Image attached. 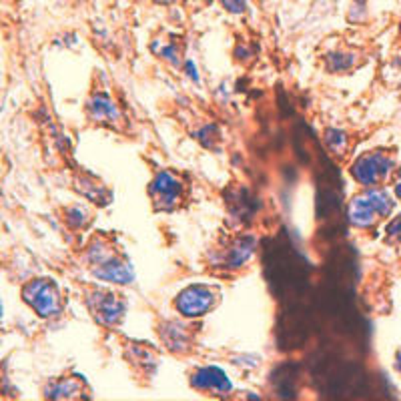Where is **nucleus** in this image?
Returning <instances> with one entry per match:
<instances>
[{"mask_svg": "<svg viewBox=\"0 0 401 401\" xmlns=\"http://www.w3.org/2000/svg\"><path fill=\"white\" fill-rule=\"evenodd\" d=\"M95 315L99 317V321L106 323V325H113L120 319L122 311H124V303L117 299L115 295H99L97 297V307H93Z\"/></svg>", "mask_w": 401, "mask_h": 401, "instance_id": "obj_8", "label": "nucleus"}, {"mask_svg": "<svg viewBox=\"0 0 401 401\" xmlns=\"http://www.w3.org/2000/svg\"><path fill=\"white\" fill-rule=\"evenodd\" d=\"M151 195L157 209H173L180 195V183L171 173H159L151 185Z\"/></svg>", "mask_w": 401, "mask_h": 401, "instance_id": "obj_5", "label": "nucleus"}, {"mask_svg": "<svg viewBox=\"0 0 401 401\" xmlns=\"http://www.w3.org/2000/svg\"><path fill=\"white\" fill-rule=\"evenodd\" d=\"M99 269H95V275L99 279L111 281V283H131L135 279V273L133 269L129 267V263H122V261L115 259V257H109V259H102L99 263Z\"/></svg>", "mask_w": 401, "mask_h": 401, "instance_id": "obj_7", "label": "nucleus"}, {"mask_svg": "<svg viewBox=\"0 0 401 401\" xmlns=\"http://www.w3.org/2000/svg\"><path fill=\"white\" fill-rule=\"evenodd\" d=\"M193 387H199L203 391H215V393H229L231 381L221 371L219 367H203L193 375Z\"/></svg>", "mask_w": 401, "mask_h": 401, "instance_id": "obj_6", "label": "nucleus"}, {"mask_svg": "<svg viewBox=\"0 0 401 401\" xmlns=\"http://www.w3.org/2000/svg\"><path fill=\"white\" fill-rule=\"evenodd\" d=\"M253 251H255V239H251V237L239 239L233 247H231V251H229V255H227V265H231V267H241L245 261L253 255Z\"/></svg>", "mask_w": 401, "mask_h": 401, "instance_id": "obj_10", "label": "nucleus"}, {"mask_svg": "<svg viewBox=\"0 0 401 401\" xmlns=\"http://www.w3.org/2000/svg\"><path fill=\"white\" fill-rule=\"evenodd\" d=\"M0 311H2V307H0Z\"/></svg>", "mask_w": 401, "mask_h": 401, "instance_id": "obj_17", "label": "nucleus"}, {"mask_svg": "<svg viewBox=\"0 0 401 401\" xmlns=\"http://www.w3.org/2000/svg\"><path fill=\"white\" fill-rule=\"evenodd\" d=\"M391 167H393V160L389 157H385L381 153H369V155H363L355 160L351 173L361 185L371 187V185H377L380 180L385 179L389 175Z\"/></svg>", "mask_w": 401, "mask_h": 401, "instance_id": "obj_4", "label": "nucleus"}, {"mask_svg": "<svg viewBox=\"0 0 401 401\" xmlns=\"http://www.w3.org/2000/svg\"><path fill=\"white\" fill-rule=\"evenodd\" d=\"M221 2H223V6H225L229 12H233V15H241V12L247 10V0H221Z\"/></svg>", "mask_w": 401, "mask_h": 401, "instance_id": "obj_11", "label": "nucleus"}, {"mask_svg": "<svg viewBox=\"0 0 401 401\" xmlns=\"http://www.w3.org/2000/svg\"><path fill=\"white\" fill-rule=\"evenodd\" d=\"M177 309L187 317H199L215 307V291L207 285H191L177 297Z\"/></svg>", "mask_w": 401, "mask_h": 401, "instance_id": "obj_3", "label": "nucleus"}, {"mask_svg": "<svg viewBox=\"0 0 401 401\" xmlns=\"http://www.w3.org/2000/svg\"><path fill=\"white\" fill-rule=\"evenodd\" d=\"M395 367H398V371L401 373V353L398 355V361H395Z\"/></svg>", "mask_w": 401, "mask_h": 401, "instance_id": "obj_15", "label": "nucleus"}, {"mask_svg": "<svg viewBox=\"0 0 401 401\" xmlns=\"http://www.w3.org/2000/svg\"><path fill=\"white\" fill-rule=\"evenodd\" d=\"M395 195H398V199H401V183L395 185Z\"/></svg>", "mask_w": 401, "mask_h": 401, "instance_id": "obj_14", "label": "nucleus"}, {"mask_svg": "<svg viewBox=\"0 0 401 401\" xmlns=\"http://www.w3.org/2000/svg\"><path fill=\"white\" fill-rule=\"evenodd\" d=\"M400 173H401V171H400Z\"/></svg>", "mask_w": 401, "mask_h": 401, "instance_id": "obj_18", "label": "nucleus"}, {"mask_svg": "<svg viewBox=\"0 0 401 401\" xmlns=\"http://www.w3.org/2000/svg\"><path fill=\"white\" fill-rule=\"evenodd\" d=\"M91 113L93 117L99 122H113L115 119H119V109L113 100L104 95L95 97V100L91 102Z\"/></svg>", "mask_w": 401, "mask_h": 401, "instance_id": "obj_9", "label": "nucleus"}, {"mask_svg": "<svg viewBox=\"0 0 401 401\" xmlns=\"http://www.w3.org/2000/svg\"><path fill=\"white\" fill-rule=\"evenodd\" d=\"M387 235H389V237H395V239H401V217H398V219L389 223Z\"/></svg>", "mask_w": 401, "mask_h": 401, "instance_id": "obj_12", "label": "nucleus"}, {"mask_svg": "<svg viewBox=\"0 0 401 401\" xmlns=\"http://www.w3.org/2000/svg\"><path fill=\"white\" fill-rule=\"evenodd\" d=\"M155 2H159V4H169V2H173V0H155Z\"/></svg>", "mask_w": 401, "mask_h": 401, "instance_id": "obj_16", "label": "nucleus"}, {"mask_svg": "<svg viewBox=\"0 0 401 401\" xmlns=\"http://www.w3.org/2000/svg\"><path fill=\"white\" fill-rule=\"evenodd\" d=\"M187 68H189V75H191L193 79L199 80V75L195 73V66H193V62H187Z\"/></svg>", "mask_w": 401, "mask_h": 401, "instance_id": "obj_13", "label": "nucleus"}, {"mask_svg": "<svg viewBox=\"0 0 401 401\" xmlns=\"http://www.w3.org/2000/svg\"><path fill=\"white\" fill-rule=\"evenodd\" d=\"M393 211V200L391 197L381 191H367L360 197L351 200L349 205V221L357 227H371L381 217H387Z\"/></svg>", "mask_w": 401, "mask_h": 401, "instance_id": "obj_1", "label": "nucleus"}, {"mask_svg": "<svg viewBox=\"0 0 401 401\" xmlns=\"http://www.w3.org/2000/svg\"><path fill=\"white\" fill-rule=\"evenodd\" d=\"M22 295H24V301L39 313L40 317H53L60 313L59 289L53 281H32L24 287Z\"/></svg>", "mask_w": 401, "mask_h": 401, "instance_id": "obj_2", "label": "nucleus"}]
</instances>
